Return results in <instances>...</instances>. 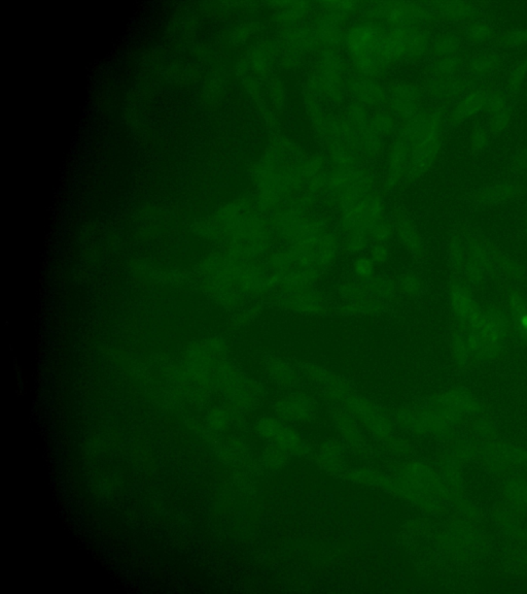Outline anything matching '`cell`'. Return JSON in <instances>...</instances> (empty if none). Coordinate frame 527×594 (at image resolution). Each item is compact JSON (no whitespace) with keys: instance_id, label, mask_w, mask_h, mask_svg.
I'll return each instance as SVG.
<instances>
[{"instance_id":"obj_1","label":"cell","mask_w":527,"mask_h":594,"mask_svg":"<svg viewBox=\"0 0 527 594\" xmlns=\"http://www.w3.org/2000/svg\"><path fill=\"white\" fill-rule=\"evenodd\" d=\"M230 278L246 297L254 302H263L275 295L273 277L265 260L231 255Z\"/></svg>"},{"instance_id":"obj_2","label":"cell","mask_w":527,"mask_h":594,"mask_svg":"<svg viewBox=\"0 0 527 594\" xmlns=\"http://www.w3.org/2000/svg\"><path fill=\"white\" fill-rule=\"evenodd\" d=\"M358 420L363 430H367L379 441L393 446L396 443V421L381 406L366 396L354 393L343 404Z\"/></svg>"},{"instance_id":"obj_3","label":"cell","mask_w":527,"mask_h":594,"mask_svg":"<svg viewBox=\"0 0 527 594\" xmlns=\"http://www.w3.org/2000/svg\"><path fill=\"white\" fill-rule=\"evenodd\" d=\"M254 432L268 444L276 446L291 457H304L310 452L301 434L280 418L263 416L254 422Z\"/></svg>"},{"instance_id":"obj_4","label":"cell","mask_w":527,"mask_h":594,"mask_svg":"<svg viewBox=\"0 0 527 594\" xmlns=\"http://www.w3.org/2000/svg\"><path fill=\"white\" fill-rule=\"evenodd\" d=\"M300 369L302 376L319 389L322 397L332 406H343L346 400L356 393L345 378L322 365L303 363Z\"/></svg>"},{"instance_id":"obj_5","label":"cell","mask_w":527,"mask_h":594,"mask_svg":"<svg viewBox=\"0 0 527 594\" xmlns=\"http://www.w3.org/2000/svg\"><path fill=\"white\" fill-rule=\"evenodd\" d=\"M271 299L280 310L302 316H326L334 310L330 298L317 287L287 295H274Z\"/></svg>"},{"instance_id":"obj_6","label":"cell","mask_w":527,"mask_h":594,"mask_svg":"<svg viewBox=\"0 0 527 594\" xmlns=\"http://www.w3.org/2000/svg\"><path fill=\"white\" fill-rule=\"evenodd\" d=\"M272 406L274 415L291 425L311 423L319 415V404L315 396L297 388L276 398Z\"/></svg>"},{"instance_id":"obj_7","label":"cell","mask_w":527,"mask_h":594,"mask_svg":"<svg viewBox=\"0 0 527 594\" xmlns=\"http://www.w3.org/2000/svg\"><path fill=\"white\" fill-rule=\"evenodd\" d=\"M384 201L378 193L373 191L349 208L342 211L340 218L342 234L354 230L369 234L370 229L377 222L384 218Z\"/></svg>"},{"instance_id":"obj_8","label":"cell","mask_w":527,"mask_h":594,"mask_svg":"<svg viewBox=\"0 0 527 594\" xmlns=\"http://www.w3.org/2000/svg\"><path fill=\"white\" fill-rule=\"evenodd\" d=\"M264 369L270 382L284 390L297 388L301 381V369L284 357L270 355L264 361Z\"/></svg>"},{"instance_id":"obj_9","label":"cell","mask_w":527,"mask_h":594,"mask_svg":"<svg viewBox=\"0 0 527 594\" xmlns=\"http://www.w3.org/2000/svg\"><path fill=\"white\" fill-rule=\"evenodd\" d=\"M330 414L333 424L346 445L354 448L359 452L363 451L366 448L365 436L356 417L343 406H333Z\"/></svg>"},{"instance_id":"obj_10","label":"cell","mask_w":527,"mask_h":594,"mask_svg":"<svg viewBox=\"0 0 527 594\" xmlns=\"http://www.w3.org/2000/svg\"><path fill=\"white\" fill-rule=\"evenodd\" d=\"M394 228L396 239L407 253L416 259L424 258L426 254L424 241L414 223L407 217L398 216L394 221Z\"/></svg>"},{"instance_id":"obj_11","label":"cell","mask_w":527,"mask_h":594,"mask_svg":"<svg viewBox=\"0 0 527 594\" xmlns=\"http://www.w3.org/2000/svg\"><path fill=\"white\" fill-rule=\"evenodd\" d=\"M449 300L453 314L459 322H461V328L465 327L469 318L480 309L472 298L469 289L456 280L450 282Z\"/></svg>"},{"instance_id":"obj_12","label":"cell","mask_w":527,"mask_h":594,"mask_svg":"<svg viewBox=\"0 0 527 594\" xmlns=\"http://www.w3.org/2000/svg\"><path fill=\"white\" fill-rule=\"evenodd\" d=\"M389 308L387 302L379 298L368 295L354 302L338 304L337 302L334 311L337 314L344 317L373 318L384 314Z\"/></svg>"},{"instance_id":"obj_13","label":"cell","mask_w":527,"mask_h":594,"mask_svg":"<svg viewBox=\"0 0 527 594\" xmlns=\"http://www.w3.org/2000/svg\"><path fill=\"white\" fill-rule=\"evenodd\" d=\"M315 456L320 467L328 473L336 475L345 471V446L338 441H324L319 446Z\"/></svg>"},{"instance_id":"obj_14","label":"cell","mask_w":527,"mask_h":594,"mask_svg":"<svg viewBox=\"0 0 527 594\" xmlns=\"http://www.w3.org/2000/svg\"><path fill=\"white\" fill-rule=\"evenodd\" d=\"M343 253L341 236L337 232H326L315 248V254L322 269L330 271Z\"/></svg>"},{"instance_id":"obj_15","label":"cell","mask_w":527,"mask_h":594,"mask_svg":"<svg viewBox=\"0 0 527 594\" xmlns=\"http://www.w3.org/2000/svg\"><path fill=\"white\" fill-rule=\"evenodd\" d=\"M519 187L516 185L504 183V184L492 185L479 189L472 197V201L478 206H491L513 199L519 195Z\"/></svg>"},{"instance_id":"obj_16","label":"cell","mask_w":527,"mask_h":594,"mask_svg":"<svg viewBox=\"0 0 527 594\" xmlns=\"http://www.w3.org/2000/svg\"><path fill=\"white\" fill-rule=\"evenodd\" d=\"M440 150L439 136H432L416 143L412 155V171L415 175L424 173L428 171L435 158Z\"/></svg>"},{"instance_id":"obj_17","label":"cell","mask_w":527,"mask_h":594,"mask_svg":"<svg viewBox=\"0 0 527 594\" xmlns=\"http://www.w3.org/2000/svg\"><path fill=\"white\" fill-rule=\"evenodd\" d=\"M468 257L476 262L487 276H493L496 271V250L492 246L477 238L468 239Z\"/></svg>"},{"instance_id":"obj_18","label":"cell","mask_w":527,"mask_h":594,"mask_svg":"<svg viewBox=\"0 0 527 594\" xmlns=\"http://www.w3.org/2000/svg\"><path fill=\"white\" fill-rule=\"evenodd\" d=\"M486 106L489 108L490 130L493 134L502 132L511 120V111L506 97L500 93L490 95Z\"/></svg>"},{"instance_id":"obj_19","label":"cell","mask_w":527,"mask_h":594,"mask_svg":"<svg viewBox=\"0 0 527 594\" xmlns=\"http://www.w3.org/2000/svg\"><path fill=\"white\" fill-rule=\"evenodd\" d=\"M368 291L372 297L379 298L387 304L395 302L398 295L396 278L384 274H376L373 278L366 282Z\"/></svg>"},{"instance_id":"obj_20","label":"cell","mask_w":527,"mask_h":594,"mask_svg":"<svg viewBox=\"0 0 527 594\" xmlns=\"http://www.w3.org/2000/svg\"><path fill=\"white\" fill-rule=\"evenodd\" d=\"M334 295L338 304H347L368 297L370 293L365 282L352 277L340 281L335 287Z\"/></svg>"},{"instance_id":"obj_21","label":"cell","mask_w":527,"mask_h":594,"mask_svg":"<svg viewBox=\"0 0 527 594\" xmlns=\"http://www.w3.org/2000/svg\"><path fill=\"white\" fill-rule=\"evenodd\" d=\"M489 97V95L485 91H475L457 104L453 112V118L456 121H463L474 116L486 106Z\"/></svg>"},{"instance_id":"obj_22","label":"cell","mask_w":527,"mask_h":594,"mask_svg":"<svg viewBox=\"0 0 527 594\" xmlns=\"http://www.w3.org/2000/svg\"><path fill=\"white\" fill-rule=\"evenodd\" d=\"M396 101V110L404 116H412L417 112L419 106V94L414 87L410 85H400L396 89L394 97Z\"/></svg>"},{"instance_id":"obj_23","label":"cell","mask_w":527,"mask_h":594,"mask_svg":"<svg viewBox=\"0 0 527 594\" xmlns=\"http://www.w3.org/2000/svg\"><path fill=\"white\" fill-rule=\"evenodd\" d=\"M341 239L343 253L354 257L367 253L372 243L369 234L359 230L346 232L342 234Z\"/></svg>"},{"instance_id":"obj_24","label":"cell","mask_w":527,"mask_h":594,"mask_svg":"<svg viewBox=\"0 0 527 594\" xmlns=\"http://www.w3.org/2000/svg\"><path fill=\"white\" fill-rule=\"evenodd\" d=\"M398 295L406 298L419 297L424 291L422 278L414 271H405L396 278Z\"/></svg>"},{"instance_id":"obj_25","label":"cell","mask_w":527,"mask_h":594,"mask_svg":"<svg viewBox=\"0 0 527 594\" xmlns=\"http://www.w3.org/2000/svg\"><path fill=\"white\" fill-rule=\"evenodd\" d=\"M452 350L455 361L459 365L463 367V365H467L471 353H470L465 330L461 327H455L452 330Z\"/></svg>"},{"instance_id":"obj_26","label":"cell","mask_w":527,"mask_h":594,"mask_svg":"<svg viewBox=\"0 0 527 594\" xmlns=\"http://www.w3.org/2000/svg\"><path fill=\"white\" fill-rule=\"evenodd\" d=\"M289 455H287L282 449L276 446L268 444L267 447L262 452L260 462L266 469L278 471L282 469L289 462Z\"/></svg>"},{"instance_id":"obj_27","label":"cell","mask_w":527,"mask_h":594,"mask_svg":"<svg viewBox=\"0 0 527 594\" xmlns=\"http://www.w3.org/2000/svg\"><path fill=\"white\" fill-rule=\"evenodd\" d=\"M377 267L367 253L356 256L352 261V277L361 282H368L376 275Z\"/></svg>"},{"instance_id":"obj_28","label":"cell","mask_w":527,"mask_h":594,"mask_svg":"<svg viewBox=\"0 0 527 594\" xmlns=\"http://www.w3.org/2000/svg\"><path fill=\"white\" fill-rule=\"evenodd\" d=\"M494 259H496V267L502 269L510 278H514L516 281H522L526 278V271H524V267L517 261L504 255V254L498 251H496Z\"/></svg>"},{"instance_id":"obj_29","label":"cell","mask_w":527,"mask_h":594,"mask_svg":"<svg viewBox=\"0 0 527 594\" xmlns=\"http://www.w3.org/2000/svg\"><path fill=\"white\" fill-rule=\"evenodd\" d=\"M437 10L444 16L452 18H465L474 10L472 4L467 1H445L437 4Z\"/></svg>"},{"instance_id":"obj_30","label":"cell","mask_w":527,"mask_h":594,"mask_svg":"<svg viewBox=\"0 0 527 594\" xmlns=\"http://www.w3.org/2000/svg\"><path fill=\"white\" fill-rule=\"evenodd\" d=\"M369 236L372 243H389L395 236L394 222L384 217L370 229Z\"/></svg>"},{"instance_id":"obj_31","label":"cell","mask_w":527,"mask_h":594,"mask_svg":"<svg viewBox=\"0 0 527 594\" xmlns=\"http://www.w3.org/2000/svg\"><path fill=\"white\" fill-rule=\"evenodd\" d=\"M507 302H508L510 316L512 321L519 319L527 314V302L524 295L515 289H508L507 292Z\"/></svg>"},{"instance_id":"obj_32","label":"cell","mask_w":527,"mask_h":594,"mask_svg":"<svg viewBox=\"0 0 527 594\" xmlns=\"http://www.w3.org/2000/svg\"><path fill=\"white\" fill-rule=\"evenodd\" d=\"M500 63V58L494 54H482L472 60L471 67L472 71L479 75H487L498 69Z\"/></svg>"},{"instance_id":"obj_33","label":"cell","mask_w":527,"mask_h":594,"mask_svg":"<svg viewBox=\"0 0 527 594\" xmlns=\"http://www.w3.org/2000/svg\"><path fill=\"white\" fill-rule=\"evenodd\" d=\"M465 251L463 241L456 234L452 236L449 241V257L453 269L456 271H463L465 262Z\"/></svg>"},{"instance_id":"obj_34","label":"cell","mask_w":527,"mask_h":594,"mask_svg":"<svg viewBox=\"0 0 527 594\" xmlns=\"http://www.w3.org/2000/svg\"><path fill=\"white\" fill-rule=\"evenodd\" d=\"M527 78V59H522L516 62L511 67L508 73V86L513 91H518L521 88Z\"/></svg>"},{"instance_id":"obj_35","label":"cell","mask_w":527,"mask_h":594,"mask_svg":"<svg viewBox=\"0 0 527 594\" xmlns=\"http://www.w3.org/2000/svg\"><path fill=\"white\" fill-rule=\"evenodd\" d=\"M377 267L387 264L391 258V248L389 243H372L367 252Z\"/></svg>"},{"instance_id":"obj_36","label":"cell","mask_w":527,"mask_h":594,"mask_svg":"<svg viewBox=\"0 0 527 594\" xmlns=\"http://www.w3.org/2000/svg\"><path fill=\"white\" fill-rule=\"evenodd\" d=\"M463 273L465 280L472 286L479 287L484 284L485 278L487 277V274L483 271V269H481L476 262H474L469 257L465 259Z\"/></svg>"},{"instance_id":"obj_37","label":"cell","mask_w":527,"mask_h":594,"mask_svg":"<svg viewBox=\"0 0 527 594\" xmlns=\"http://www.w3.org/2000/svg\"><path fill=\"white\" fill-rule=\"evenodd\" d=\"M263 313V302H254L250 306H245L236 318V324L240 327L250 325L257 321Z\"/></svg>"},{"instance_id":"obj_38","label":"cell","mask_w":527,"mask_h":594,"mask_svg":"<svg viewBox=\"0 0 527 594\" xmlns=\"http://www.w3.org/2000/svg\"><path fill=\"white\" fill-rule=\"evenodd\" d=\"M459 49V41L454 36H445L435 41L433 50L440 57L456 55Z\"/></svg>"},{"instance_id":"obj_39","label":"cell","mask_w":527,"mask_h":594,"mask_svg":"<svg viewBox=\"0 0 527 594\" xmlns=\"http://www.w3.org/2000/svg\"><path fill=\"white\" fill-rule=\"evenodd\" d=\"M500 43L506 48H518L527 45V30L512 29L500 38Z\"/></svg>"},{"instance_id":"obj_40","label":"cell","mask_w":527,"mask_h":594,"mask_svg":"<svg viewBox=\"0 0 527 594\" xmlns=\"http://www.w3.org/2000/svg\"><path fill=\"white\" fill-rule=\"evenodd\" d=\"M468 38L475 43H483V41L489 40L491 36V28L486 23L478 22V23L472 24L467 31Z\"/></svg>"},{"instance_id":"obj_41","label":"cell","mask_w":527,"mask_h":594,"mask_svg":"<svg viewBox=\"0 0 527 594\" xmlns=\"http://www.w3.org/2000/svg\"><path fill=\"white\" fill-rule=\"evenodd\" d=\"M489 132L483 128H476L470 138V149L474 153L483 151L489 146Z\"/></svg>"},{"instance_id":"obj_42","label":"cell","mask_w":527,"mask_h":594,"mask_svg":"<svg viewBox=\"0 0 527 594\" xmlns=\"http://www.w3.org/2000/svg\"><path fill=\"white\" fill-rule=\"evenodd\" d=\"M358 89V93L361 95V99L365 100L366 102L376 104L380 99V89L376 85L371 84V82H361L359 84Z\"/></svg>"},{"instance_id":"obj_43","label":"cell","mask_w":527,"mask_h":594,"mask_svg":"<svg viewBox=\"0 0 527 594\" xmlns=\"http://www.w3.org/2000/svg\"><path fill=\"white\" fill-rule=\"evenodd\" d=\"M461 65V58L457 55L446 56V57L440 58L438 62V69L441 71L443 75L452 76L454 75Z\"/></svg>"},{"instance_id":"obj_44","label":"cell","mask_w":527,"mask_h":594,"mask_svg":"<svg viewBox=\"0 0 527 594\" xmlns=\"http://www.w3.org/2000/svg\"><path fill=\"white\" fill-rule=\"evenodd\" d=\"M512 324H513V328L515 330L518 337L527 343V314L515 320V321H512Z\"/></svg>"},{"instance_id":"obj_45","label":"cell","mask_w":527,"mask_h":594,"mask_svg":"<svg viewBox=\"0 0 527 594\" xmlns=\"http://www.w3.org/2000/svg\"><path fill=\"white\" fill-rule=\"evenodd\" d=\"M374 125L376 126L378 132H387L389 130L391 129L393 127V123H391V120L387 116V115H381L379 118L376 119L375 123Z\"/></svg>"},{"instance_id":"obj_46","label":"cell","mask_w":527,"mask_h":594,"mask_svg":"<svg viewBox=\"0 0 527 594\" xmlns=\"http://www.w3.org/2000/svg\"><path fill=\"white\" fill-rule=\"evenodd\" d=\"M514 167L518 171H527V149L521 152L518 157H516L515 161H514Z\"/></svg>"},{"instance_id":"obj_47","label":"cell","mask_w":527,"mask_h":594,"mask_svg":"<svg viewBox=\"0 0 527 594\" xmlns=\"http://www.w3.org/2000/svg\"><path fill=\"white\" fill-rule=\"evenodd\" d=\"M526 234H527V221H526Z\"/></svg>"}]
</instances>
